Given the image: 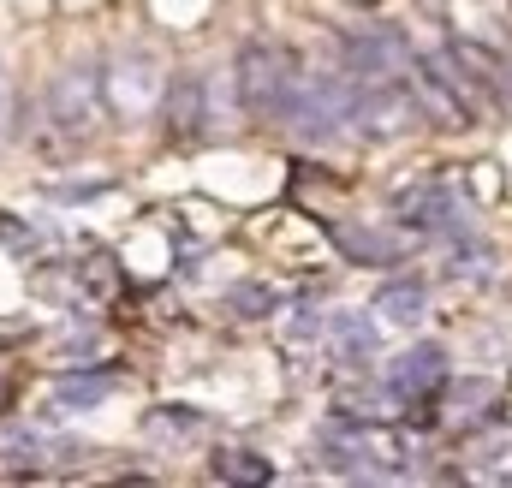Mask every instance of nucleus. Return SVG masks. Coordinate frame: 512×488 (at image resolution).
<instances>
[{"mask_svg":"<svg viewBox=\"0 0 512 488\" xmlns=\"http://www.w3.org/2000/svg\"><path fill=\"white\" fill-rule=\"evenodd\" d=\"M334 244H340L352 262H364V268H387V262L399 256V244L387 239V233H376V227H364V221H340V227H334Z\"/></svg>","mask_w":512,"mask_h":488,"instance_id":"9d476101","label":"nucleus"},{"mask_svg":"<svg viewBox=\"0 0 512 488\" xmlns=\"http://www.w3.org/2000/svg\"><path fill=\"white\" fill-rule=\"evenodd\" d=\"M423 310H429V286L423 280H411V274H399V280H387L382 292H376V316L382 322H423Z\"/></svg>","mask_w":512,"mask_h":488,"instance_id":"1a4fd4ad","label":"nucleus"},{"mask_svg":"<svg viewBox=\"0 0 512 488\" xmlns=\"http://www.w3.org/2000/svg\"><path fill=\"white\" fill-rule=\"evenodd\" d=\"M48 120L72 143L96 137V125H102V72H96V60H72V66L54 72V84H48Z\"/></svg>","mask_w":512,"mask_h":488,"instance_id":"f03ea898","label":"nucleus"},{"mask_svg":"<svg viewBox=\"0 0 512 488\" xmlns=\"http://www.w3.org/2000/svg\"><path fill=\"white\" fill-rule=\"evenodd\" d=\"M209 120V84L197 78V72H179L173 84H167V125L179 131V137H197Z\"/></svg>","mask_w":512,"mask_h":488,"instance_id":"0eeeda50","label":"nucleus"},{"mask_svg":"<svg viewBox=\"0 0 512 488\" xmlns=\"http://www.w3.org/2000/svg\"><path fill=\"white\" fill-rule=\"evenodd\" d=\"M393 215L399 221H411V227H429V233H465V203H459V191L447 185V179H411L399 197H393Z\"/></svg>","mask_w":512,"mask_h":488,"instance_id":"20e7f679","label":"nucleus"},{"mask_svg":"<svg viewBox=\"0 0 512 488\" xmlns=\"http://www.w3.org/2000/svg\"><path fill=\"white\" fill-rule=\"evenodd\" d=\"M352 125H364L370 137H405V131L423 125V108L411 102V90H405L399 78H387V84H358Z\"/></svg>","mask_w":512,"mask_h":488,"instance_id":"7ed1b4c3","label":"nucleus"},{"mask_svg":"<svg viewBox=\"0 0 512 488\" xmlns=\"http://www.w3.org/2000/svg\"><path fill=\"white\" fill-rule=\"evenodd\" d=\"M316 334H322V316H316V310H298V316L286 322V346H310Z\"/></svg>","mask_w":512,"mask_h":488,"instance_id":"dca6fc26","label":"nucleus"},{"mask_svg":"<svg viewBox=\"0 0 512 488\" xmlns=\"http://www.w3.org/2000/svg\"><path fill=\"white\" fill-rule=\"evenodd\" d=\"M12 114H18V96H12V72L0 66V143L12 137Z\"/></svg>","mask_w":512,"mask_h":488,"instance_id":"f3484780","label":"nucleus"},{"mask_svg":"<svg viewBox=\"0 0 512 488\" xmlns=\"http://www.w3.org/2000/svg\"><path fill=\"white\" fill-rule=\"evenodd\" d=\"M495 96H507V102H512V60L495 66Z\"/></svg>","mask_w":512,"mask_h":488,"instance_id":"a211bd4d","label":"nucleus"},{"mask_svg":"<svg viewBox=\"0 0 512 488\" xmlns=\"http://www.w3.org/2000/svg\"><path fill=\"white\" fill-rule=\"evenodd\" d=\"M143 429H149L155 441H185V435L203 429V411H191V405H155Z\"/></svg>","mask_w":512,"mask_h":488,"instance_id":"4468645a","label":"nucleus"},{"mask_svg":"<svg viewBox=\"0 0 512 488\" xmlns=\"http://www.w3.org/2000/svg\"><path fill=\"white\" fill-rule=\"evenodd\" d=\"M340 60H346V72H352L358 84H387V78H399V66H411L405 42H399L393 30H382V24L352 30V36L340 42Z\"/></svg>","mask_w":512,"mask_h":488,"instance_id":"39448f33","label":"nucleus"},{"mask_svg":"<svg viewBox=\"0 0 512 488\" xmlns=\"http://www.w3.org/2000/svg\"><path fill=\"white\" fill-rule=\"evenodd\" d=\"M292 90H298V60H292V48H280V42H245V48H239V96H245L251 114L280 120L286 102H292Z\"/></svg>","mask_w":512,"mask_h":488,"instance_id":"f257e3e1","label":"nucleus"},{"mask_svg":"<svg viewBox=\"0 0 512 488\" xmlns=\"http://www.w3.org/2000/svg\"><path fill=\"white\" fill-rule=\"evenodd\" d=\"M215 477H221V483H268V477H274V465H268L262 453L227 447V453H215Z\"/></svg>","mask_w":512,"mask_h":488,"instance_id":"ddd939ff","label":"nucleus"},{"mask_svg":"<svg viewBox=\"0 0 512 488\" xmlns=\"http://www.w3.org/2000/svg\"><path fill=\"white\" fill-rule=\"evenodd\" d=\"M274 286H262V280H245V286H233L227 292V310L233 316H245V322H256V316H274Z\"/></svg>","mask_w":512,"mask_h":488,"instance_id":"2eb2a0df","label":"nucleus"},{"mask_svg":"<svg viewBox=\"0 0 512 488\" xmlns=\"http://www.w3.org/2000/svg\"><path fill=\"white\" fill-rule=\"evenodd\" d=\"M72 453H78L72 441H54L42 429H6L0 435V459L6 465H48V459H72Z\"/></svg>","mask_w":512,"mask_h":488,"instance_id":"6e6552de","label":"nucleus"},{"mask_svg":"<svg viewBox=\"0 0 512 488\" xmlns=\"http://www.w3.org/2000/svg\"><path fill=\"white\" fill-rule=\"evenodd\" d=\"M441 381H447V352L441 346H411L405 358H393V369H387V387L399 399H429Z\"/></svg>","mask_w":512,"mask_h":488,"instance_id":"423d86ee","label":"nucleus"},{"mask_svg":"<svg viewBox=\"0 0 512 488\" xmlns=\"http://www.w3.org/2000/svg\"><path fill=\"white\" fill-rule=\"evenodd\" d=\"M328 328H334V346H340V358H346V364H370V358H376V328H370V316L340 310Z\"/></svg>","mask_w":512,"mask_h":488,"instance_id":"9b49d317","label":"nucleus"},{"mask_svg":"<svg viewBox=\"0 0 512 488\" xmlns=\"http://www.w3.org/2000/svg\"><path fill=\"white\" fill-rule=\"evenodd\" d=\"M108 393H114V375H60L54 381V405H66V411H90Z\"/></svg>","mask_w":512,"mask_h":488,"instance_id":"f8f14e48","label":"nucleus"}]
</instances>
